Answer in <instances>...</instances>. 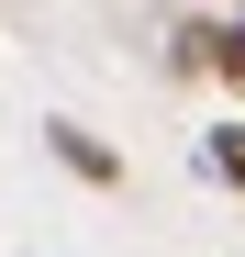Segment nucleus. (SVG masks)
<instances>
[{"label": "nucleus", "mask_w": 245, "mask_h": 257, "mask_svg": "<svg viewBox=\"0 0 245 257\" xmlns=\"http://www.w3.org/2000/svg\"><path fill=\"white\" fill-rule=\"evenodd\" d=\"M34 135H45V157L67 168V179H90V190H122V157L90 135V123H67V112H56V123H34Z\"/></svg>", "instance_id": "1"}, {"label": "nucleus", "mask_w": 245, "mask_h": 257, "mask_svg": "<svg viewBox=\"0 0 245 257\" xmlns=\"http://www.w3.org/2000/svg\"><path fill=\"white\" fill-rule=\"evenodd\" d=\"M200 168H212L223 190H245V123H212V135H200Z\"/></svg>", "instance_id": "2"}, {"label": "nucleus", "mask_w": 245, "mask_h": 257, "mask_svg": "<svg viewBox=\"0 0 245 257\" xmlns=\"http://www.w3.org/2000/svg\"><path fill=\"white\" fill-rule=\"evenodd\" d=\"M212 67H223V78H234V90H245V12L223 23V56H212Z\"/></svg>", "instance_id": "3"}]
</instances>
